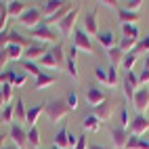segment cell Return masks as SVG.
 <instances>
[{"label": "cell", "mask_w": 149, "mask_h": 149, "mask_svg": "<svg viewBox=\"0 0 149 149\" xmlns=\"http://www.w3.org/2000/svg\"><path fill=\"white\" fill-rule=\"evenodd\" d=\"M145 69H149V53H147V57H145Z\"/></svg>", "instance_id": "cell-49"}, {"label": "cell", "mask_w": 149, "mask_h": 149, "mask_svg": "<svg viewBox=\"0 0 149 149\" xmlns=\"http://www.w3.org/2000/svg\"><path fill=\"white\" fill-rule=\"evenodd\" d=\"M32 36L38 38V40H40L42 44H46V42H51V44L57 42V34H55L48 25H44L42 21H40V25H36V27L32 29Z\"/></svg>", "instance_id": "cell-5"}, {"label": "cell", "mask_w": 149, "mask_h": 149, "mask_svg": "<svg viewBox=\"0 0 149 149\" xmlns=\"http://www.w3.org/2000/svg\"><path fill=\"white\" fill-rule=\"evenodd\" d=\"M27 78H29V76H27L25 72H23V74H17V80H15V84H13V86H23V84L27 82Z\"/></svg>", "instance_id": "cell-44"}, {"label": "cell", "mask_w": 149, "mask_h": 149, "mask_svg": "<svg viewBox=\"0 0 149 149\" xmlns=\"http://www.w3.org/2000/svg\"><path fill=\"white\" fill-rule=\"evenodd\" d=\"M109 132H111V141L118 149H124L126 143H128V134L122 126H113V128H109Z\"/></svg>", "instance_id": "cell-12"}, {"label": "cell", "mask_w": 149, "mask_h": 149, "mask_svg": "<svg viewBox=\"0 0 149 149\" xmlns=\"http://www.w3.org/2000/svg\"><path fill=\"white\" fill-rule=\"evenodd\" d=\"M69 111H72V109L67 107L65 99H55V101L46 103V107H44V113L48 116V120H51V122H59V120H63V118H65Z\"/></svg>", "instance_id": "cell-1"}, {"label": "cell", "mask_w": 149, "mask_h": 149, "mask_svg": "<svg viewBox=\"0 0 149 149\" xmlns=\"http://www.w3.org/2000/svg\"><path fill=\"white\" fill-rule=\"evenodd\" d=\"M136 44H139V40H132V38H122L118 46H120L124 53H130V51H132V48H134Z\"/></svg>", "instance_id": "cell-35"}, {"label": "cell", "mask_w": 149, "mask_h": 149, "mask_svg": "<svg viewBox=\"0 0 149 149\" xmlns=\"http://www.w3.org/2000/svg\"><path fill=\"white\" fill-rule=\"evenodd\" d=\"M113 109H116V105H113V103L107 99L105 103H101L99 107H95V111H93V113H95V116H97L101 122H105V120H109V118L113 116Z\"/></svg>", "instance_id": "cell-13"}, {"label": "cell", "mask_w": 149, "mask_h": 149, "mask_svg": "<svg viewBox=\"0 0 149 149\" xmlns=\"http://www.w3.org/2000/svg\"><path fill=\"white\" fill-rule=\"evenodd\" d=\"M57 82V76H48V74H40V76H38L36 78V88H38V91H46V88L48 86H53Z\"/></svg>", "instance_id": "cell-20"}, {"label": "cell", "mask_w": 149, "mask_h": 149, "mask_svg": "<svg viewBox=\"0 0 149 149\" xmlns=\"http://www.w3.org/2000/svg\"><path fill=\"white\" fill-rule=\"evenodd\" d=\"M124 149H149V141H145V139L136 136V134H130Z\"/></svg>", "instance_id": "cell-22"}, {"label": "cell", "mask_w": 149, "mask_h": 149, "mask_svg": "<svg viewBox=\"0 0 149 149\" xmlns=\"http://www.w3.org/2000/svg\"><path fill=\"white\" fill-rule=\"evenodd\" d=\"M6 53H8V59H13V61H21V59H23L21 55L25 51H23L21 46H17V44H8L6 46Z\"/></svg>", "instance_id": "cell-30"}, {"label": "cell", "mask_w": 149, "mask_h": 149, "mask_svg": "<svg viewBox=\"0 0 149 149\" xmlns=\"http://www.w3.org/2000/svg\"><path fill=\"white\" fill-rule=\"evenodd\" d=\"M86 101H88V105L99 107L101 103L107 101V95H105L103 91H99V88H95V86H88V91H86Z\"/></svg>", "instance_id": "cell-8"}, {"label": "cell", "mask_w": 149, "mask_h": 149, "mask_svg": "<svg viewBox=\"0 0 149 149\" xmlns=\"http://www.w3.org/2000/svg\"><path fill=\"white\" fill-rule=\"evenodd\" d=\"M97 40H99V44H101L105 51H111V48H116L118 38H116V34L111 32V29H105V32H99L97 34Z\"/></svg>", "instance_id": "cell-11"}, {"label": "cell", "mask_w": 149, "mask_h": 149, "mask_svg": "<svg viewBox=\"0 0 149 149\" xmlns=\"http://www.w3.org/2000/svg\"><path fill=\"white\" fill-rule=\"evenodd\" d=\"M95 78H97V80L101 82V84H107V69L101 67V65L95 67Z\"/></svg>", "instance_id": "cell-39"}, {"label": "cell", "mask_w": 149, "mask_h": 149, "mask_svg": "<svg viewBox=\"0 0 149 149\" xmlns=\"http://www.w3.org/2000/svg\"><path fill=\"white\" fill-rule=\"evenodd\" d=\"M141 0H128V2H124V8L126 11H132V13H139V8H141Z\"/></svg>", "instance_id": "cell-41"}, {"label": "cell", "mask_w": 149, "mask_h": 149, "mask_svg": "<svg viewBox=\"0 0 149 149\" xmlns=\"http://www.w3.org/2000/svg\"><path fill=\"white\" fill-rule=\"evenodd\" d=\"M21 65H23V72L27 74V76H34V78H38L42 72H40V65L38 63H34V61H25V59H21Z\"/></svg>", "instance_id": "cell-28"}, {"label": "cell", "mask_w": 149, "mask_h": 149, "mask_svg": "<svg viewBox=\"0 0 149 149\" xmlns=\"http://www.w3.org/2000/svg\"><path fill=\"white\" fill-rule=\"evenodd\" d=\"M124 51H122V48L120 46H116V48H111V51H107V57H109V61H111V65L116 67L118 63H122L124 61Z\"/></svg>", "instance_id": "cell-29"}, {"label": "cell", "mask_w": 149, "mask_h": 149, "mask_svg": "<svg viewBox=\"0 0 149 149\" xmlns=\"http://www.w3.org/2000/svg\"><path fill=\"white\" fill-rule=\"evenodd\" d=\"M122 32H124V38H132V40H139V36H141L136 25H128V23H122Z\"/></svg>", "instance_id": "cell-32"}, {"label": "cell", "mask_w": 149, "mask_h": 149, "mask_svg": "<svg viewBox=\"0 0 149 149\" xmlns=\"http://www.w3.org/2000/svg\"><path fill=\"white\" fill-rule=\"evenodd\" d=\"M82 128L84 130H91V132H99L101 130V120H99L95 113H86L82 118Z\"/></svg>", "instance_id": "cell-18"}, {"label": "cell", "mask_w": 149, "mask_h": 149, "mask_svg": "<svg viewBox=\"0 0 149 149\" xmlns=\"http://www.w3.org/2000/svg\"><path fill=\"white\" fill-rule=\"evenodd\" d=\"M74 149H88V143H86V136H84V134L78 136V145H76Z\"/></svg>", "instance_id": "cell-46"}, {"label": "cell", "mask_w": 149, "mask_h": 149, "mask_svg": "<svg viewBox=\"0 0 149 149\" xmlns=\"http://www.w3.org/2000/svg\"><path fill=\"white\" fill-rule=\"evenodd\" d=\"M27 143L32 145V149H38V147H40V130H38V126L27 128Z\"/></svg>", "instance_id": "cell-26"}, {"label": "cell", "mask_w": 149, "mask_h": 149, "mask_svg": "<svg viewBox=\"0 0 149 149\" xmlns=\"http://www.w3.org/2000/svg\"><path fill=\"white\" fill-rule=\"evenodd\" d=\"M4 139H6V136H2V134H0V149H2V141H4Z\"/></svg>", "instance_id": "cell-50"}, {"label": "cell", "mask_w": 149, "mask_h": 149, "mask_svg": "<svg viewBox=\"0 0 149 149\" xmlns=\"http://www.w3.org/2000/svg\"><path fill=\"white\" fill-rule=\"evenodd\" d=\"M130 130H132V134H136V136H141L143 132H147L149 130V120L145 116H134L132 120H130Z\"/></svg>", "instance_id": "cell-10"}, {"label": "cell", "mask_w": 149, "mask_h": 149, "mask_svg": "<svg viewBox=\"0 0 149 149\" xmlns=\"http://www.w3.org/2000/svg\"><path fill=\"white\" fill-rule=\"evenodd\" d=\"M76 57H78V46L72 44V48H69L67 53V59H65V69L67 74L74 78V80H78V65H76Z\"/></svg>", "instance_id": "cell-9"}, {"label": "cell", "mask_w": 149, "mask_h": 149, "mask_svg": "<svg viewBox=\"0 0 149 149\" xmlns=\"http://www.w3.org/2000/svg\"><path fill=\"white\" fill-rule=\"evenodd\" d=\"M65 103H67V107L72 109V111H76V109H78V103H80V97H78V93H69V95L65 97Z\"/></svg>", "instance_id": "cell-36"}, {"label": "cell", "mask_w": 149, "mask_h": 149, "mask_svg": "<svg viewBox=\"0 0 149 149\" xmlns=\"http://www.w3.org/2000/svg\"><path fill=\"white\" fill-rule=\"evenodd\" d=\"M118 15H120V21L128 25H136V21L141 19V13H132V11H126V8H118Z\"/></svg>", "instance_id": "cell-19"}, {"label": "cell", "mask_w": 149, "mask_h": 149, "mask_svg": "<svg viewBox=\"0 0 149 149\" xmlns=\"http://www.w3.org/2000/svg\"><path fill=\"white\" fill-rule=\"evenodd\" d=\"M147 82H149V69H143L141 76H139V86H141V84H147Z\"/></svg>", "instance_id": "cell-45"}, {"label": "cell", "mask_w": 149, "mask_h": 149, "mask_svg": "<svg viewBox=\"0 0 149 149\" xmlns=\"http://www.w3.org/2000/svg\"><path fill=\"white\" fill-rule=\"evenodd\" d=\"M48 53L55 57V61H57V65H59V67H65V59H67V55L63 53V46H61V44H55Z\"/></svg>", "instance_id": "cell-25"}, {"label": "cell", "mask_w": 149, "mask_h": 149, "mask_svg": "<svg viewBox=\"0 0 149 149\" xmlns=\"http://www.w3.org/2000/svg\"><path fill=\"white\" fill-rule=\"evenodd\" d=\"M40 55H42V57L46 55V44H42V42H34V44L23 53V59H25V61H34V59H40Z\"/></svg>", "instance_id": "cell-14"}, {"label": "cell", "mask_w": 149, "mask_h": 149, "mask_svg": "<svg viewBox=\"0 0 149 149\" xmlns=\"http://www.w3.org/2000/svg\"><path fill=\"white\" fill-rule=\"evenodd\" d=\"M44 107H46V103L34 105V107H29V109H27V116H25V126H27V128L36 126V122H38V116H40V113L44 111Z\"/></svg>", "instance_id": "cell-17"}, {"label": "cell", "mask_w": 149, "mask_h": 149, "mask_svg": "<svg viewBox=\"0 0 149 149\" xmlns=\"http://www.w3.org/2000/svg\"><path fill=\"white\" fill-rule=\"evenodd\" d=\"M63 4H65V2H59V0H46V2H42V13H44L46 17H51V15H55Z\"/></svg>", "instance_id": "cell-23"}, {"label": "cell", "mask_w": 149, "mask_h": 149, "mask_svg": "<svg viewBox=\"0 0 149 149\" xmlns=\"http://www.w3.org/2000/svg\"><path fill=\"white\" fill-rule=\"evenodd\" d=\"M74 46H78V51H86V53H93V40H91V36H88L84 29L80 27H76L74 29Z\"/></svg>", "instance_id": "cell-4"}, {"label": "cell", "mask_w": 149, "mask_h": 149, "mask_svg": "<svg viewBox=\"0 0 149 149\" xmlns=\"http://www.w3.org/2000/svg\"><path fill=\"white\" fill-rule=\"evenodd\" d=\"M13 84H0V97H2L4 105H11V99H13Z\"/></svg>", "instance_id": "cell-31"}, {"label": "cell", "mask_w": 149, "mask_h": 149, "mask_svg": "<svg viewBox=\"0 0 149 149\" xmlns=\"http://www.w3.org/2000/svg\"><path fill=\"white\" fill-rule=\"evenodd\" d=\"M40 19H42V11H40V8H36V6H32V8H27V11L19 17V23H21L23 27L34 29L36 25H40Z\"/></svg>", "instance_id": "cell-3"}, {"label": "cell", "mask_w": 149, "mask_h": 149, "mask_svg": "<svg viewBox=\"0 0 149 149\" xmlns=\"http://www.w3.org/2000/svg\"><path fill=\"white\" fill-rule=\"evenodd\" d=\"M6 8H8V17H17V19L27 11L25 4L21 2V0H13V2H8V4H6Z\"/></svg>", "instance_id": "cell-21"}, {"label": "cell", "mask_w": 149, "mask_h": 149, "mask_svg": "<svg viewBox=\"0 0 149 149\" xmlns=\"http://www.w3.org/2000/svg\"><path fill=\"white\" fill-rule=\"evenodd\" d=\"M4 11H6V4H4V2H0V15H2Z\"/></svg>", "instance_id": "cell-47"}, {"label": "cell", "mask_w": 149, "mask_h": 149, "mask_svg": "<svg viewBox=\"0 0 149 149\" xmlns=\"http://www.w3.org/2000/svg\"><path fill=\"white\" fill-rule=\"evenodd\" d=\"M2 105H4V101H2V97H0V107H2Z\"/></svg>", "instance_id": "cell-51"}, {"label": "cell", "mask_w": 149, "mask_h": 149, "mask_svg": "<svg viewBox=\"0 0 149 149\" xmlns=\"http://www.w3.org/2000/svg\"><path fill=\"white\" fill-rule=\"evenodd\" d=\"M88 149H105V147H101V145H88Z\"/></svg>", "instance_id": "cell-48"}, {"label": "cell", "mask_w": 149, "mask_h": 149, "mask_svg": "<svg viewBox=\"0 0 149 149\" xmlns=\"http://www.w3.org/2000/svg\"><path fill=\"white\" fill-rule=\"evenodd\" d=\"M107 86H118V69L113 65L107 69Z\"/></svg>", "instance_id": "cell-37"}, {"label": "cell", "mask_w": 149, "mask_h": 149, "mask_svg": "<svg viewBox=\"0 0 149 149\" xmlns=\"http://www.w3.org/2000/svg\"><path fill=\"white\" fill-rule=\"evenodd\" d=\"M38 65H40V67H51V69H57V67H59L57 61H55V57H53L51 53H46L44 57L38 59Z\"/></svg>", "instance_id": "cell-33"}, {"label": "cell", "mask_w": 149, "mask_h": 149, "mask_svg": "<svg viewBox=\"0 0 149 149\" xmlns=\"http://www.w3.org/2000/svg\"><path fill=\"white\" fill-rule=\"evenodd\" d=\"M53 149H59V147H53Z\"/></svg>", "instance_id": "cell-53"}, {"label": "cell", "mask_w": 149, "mask_h": 149, "mask_svg": "<svg viewBox=\"0 0 149 149\" xmlns=\"http://www.w3.org/2000/svg\"><path fill=\"white\" fill-rule=\"evenodd\" d=\"M72 8H74V6H72V2H65V4H63V6H61V8H59V11L55 13V15H51V17H44V21H42V23H44V25H51V23H59V21H63V19H65V15H67L69 11H72Z\"/></svg>", "instance_id": "cell-15"}, {"label": "cell", "mask_w": 149, "mask_h": 149, "mask_svg": "<svg viewBox=\"0 0 149 149\" xmlns=\"http://www.w3.org/2000/svg\"><path fill=\"white\" fill-rule=\"evenodd\" d=\"M78 13H80V4H76L72 11H69L67 15H65V19L63 21H59L57 25H59V29H61V34L67 38V36H72L74 34V29H76V19H78Z\"/></svg>", "instance_id": "cell-2"}, {"label": "cell", "mask_w": 149, "mask_h": 149, "mask_svg": "<svg viewBox=\"0 0 149 149\" xmlns=\"http://www.w3.org/2000/svg\"><path fill=\"white\" fill-rule=\"evenodd\" d=\"M6 61H11V59H8L6 48H0V74H2V69L6 67Z\"/></svg>", "instance_id": "cell-43"}, {"label": "cell", "mask_w": 149, "mask_h": 149, "mask_svg": "<svg viewBox=\"0 0 149 149\" xmlns=\"http://www.w3.org/2000/svg\"><path fill=\"white\" fill-rule=\"evenodd\" d=\"M2 118H4V122H15V105H6L2 109Z\"/></svg>", "instance_id": "cell-38"}, {"label": "cell", "mask_w": 149, "mask_h": 149, "mask_svg": "<svg viewBox=\"0 0 149 149\" xmlns=\"http://www.w3.org/2000/svg\"><path fill=\"white\" fill-rule=\"evenodd\" d=\"M120 120H122V128L126 130L128 126H130V116H128V109L122 107V111H120Z\"/></svg>", "instance_id": "cell-42"}, {"label": "cell", "mask_w": 149, "mask_h": 149, "mask_svg": "<svg viewBox=\"0 0 149 149\" xmlns=\"http://www.w3.org/2000/svg\"><path fill=\"white\" fill-rule=\"evenodd\" d=\"M84 32L88 36H95L99 34V25H97V11H91L86 17H84Z\"/></svg>", "instance_id": "cell-16"}, {"label": "cell", "mask_w": 149, "mask_h": 149, "mask_svg": "<svg viewBox=\"0 0 149 149\" xmlns=\"http://www.w3.org/2000/svg\"><path fill=\"white\" fill-rule=\"evenodd\" d=\"M132 51H134V53H141V51H143V53H149V36H145L143 40L132 48Z\"/></svg>", "instance_id": "cell-40"}, {"label": "cell", "mask_w": 149, "mask_h": 149, "mask_svg": "<svg viewBox=\"0 0 149 149\" xmlns=\"http://www.w3.org/2000/svg\"><path fill=\"white\" fill-rule=\"evenodd\" d=\"M2 149H13V147H2Z\"/></svg>", "instance_id": "cell-52"}, {"label": "cell", "mask_w": 149, "mask_h": 149, "mask_svg": "<svg viewBox=\"0 0 149 149\" xmlns=\"http://www.w3.org/2000/svg\"><path fill=\"white\" fill-rule=\"evenodd\" d=\"M38 149H40V147H38Z\"/></svg>", "instance_id": "cell-54"}, {"label": "cell", "mask_w": 149, "mask_h": 149, "mask_svg": "<svg viewBox=\"0 0 149 149\" xmlns=\"http://www.w3.org/2000/svg\"><path fill=\"white\" fill-rule=\"evenodd\" d=\"M25 103H23V99H17L15 101V122L19 124V122H23L25 124V116H27V109L23 107Z\"/></svg>", "instance_id": "cell-27"}, {"label": "cell", "mask_w": 149, "mask_h": 149, "mask_svg": "<svg viewBox=\"0 0 149 149\" xmlns=\"http://www.w3.org/2000/svg\"><path fill=\"white\" fill-rule=\"evenodd\" d=\"M132 105L136 107V111L141 116H145L147 107H149V91H147V88H136L134 99H132Z\"/></svg>", "instance_id": "cell-6"}, {"label": "cell", "mask_w": 149, "mask_h": 149, "mask_svg": "<svg viewBox=\"0 0 149 149\" xmlns=\"http://www.w3.org/2000/svg\"><path fill=\"white\" fill-rule=\"evenodd\" d=\"M134 63H136V53H134V51H130V53H126V55H124V61H122L124 69H126V72H132V67H134Z\"/></svg>", "instance_id": "cell-34"}, {"label": "cell", "mask_w": 149, "mask_h": 149, "mask_svg": "<svg viewBox=\"0 0 149 149\" xmlns=\"http://www.w3.org/2000/svg\"><path fill=\"white\" fill-rule=\"evenodd\" d=\"M67 134H69L67 126H61V128H59V132L55 134V147H59V149H67Z\"/></svg>", "instance_id": "cell-24"}, {"label": "cell", "mask_w": 149, "mask_h": 149, "mask_svg": "<svg viewBox=\"0 0 149 149\" xmlns=\"http://www.w3.org/2000/svg\"><path fill=\"white\" fill-rule=\"evenodd\" d=\"M11 139H13V143L17 145V147H25V143H27V130H23V126L21 124H17V122H13L11 124Z\"/></svg>", "instance_id": "cell-7"}]
</instances>
